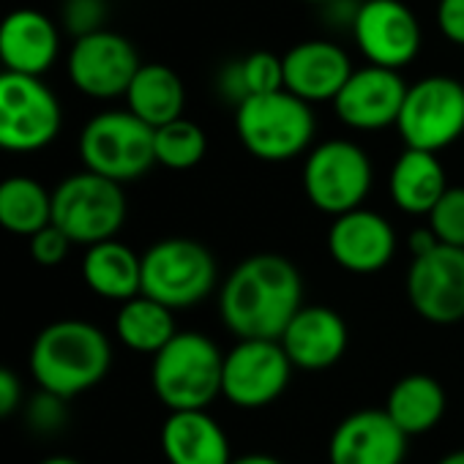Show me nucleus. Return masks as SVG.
<instances>
[{
  "label": "nucleus",
  "mask_w": 464,
  "mask_h": 464,
  "mask_svg": "<svg viewBox=\"0 0 464 464\" xmlns=\"http://www.w3.org/2000/svg\"><path fill=\"white\" fill-rule=\"evenodd\" d=\"M304 306V279L282 255H255L229 271L218 295V314L238 339L279 342Z\"/></svg>",
  "instance_id": "f257e3e1"
},
{
  "label": "nucleus",
  "mask_w": 464,
  "mask_h": 464,
  "mask_svg": "<svg viewBox=\"0 0 464 464\" xmlns=\"http://www.w3.org/2000/svg\"><path fill=\"white\" fill-rule=\"evenodd\" d=\"M28 363L39 388L66 401L107 377L112 347L104 331L93 323L58 320L39 331Z\"/></svg>",
  "instance_id": "f03ea898"
},
{
  "label": "nucleus",
  "mask_w": 464,
  "mask_h": 464,
  "mask_svg": "<svg viewBox=\"0 0 464 464\" xmlns=\"http://www.w3.org/2000/svg\"><path fill=\"white\" fill-rule=\"evenodd\" d=\"M224 355L197 331H178L175 339L153 355L150 382L153 393L169 412L205 410L221 396Z\"/></svg>",
  "instance_id": "7ed1b4c3"
},
{
  "label": "nucleus",
  "mask_w": 464,
  "mask_h": 464,
  "mask_svg": "<svg viewBox=\"0 0 464 464\" xmlns=\"http://www.w3.org/2000/svg\"><path fill=\"white\" fill-rule=\"evenodd\" d=\"M236 131L255 159L282 164L309 150L317 134V118L312 104L279 91L246 99L236 110Z\"/></svg>",
  "instance_id": "20e7f679"
},
{
  "label": "nucleus",
  "mask_w": 464,
  "mask_h": 464,
  "mask_svg": "<svg viewBox=\"0 0 464 464\" xmlns=\"http://www.w3.org/2000/svg\"><path fill=\"white\" fill-rule=\"evenodd\" d=\"M126 221L123 186L96 172H74L53 191V224L72 244L96 246L115 241Z\"/></svg>",
  "instance_id": "39448f33"
},
{
  "label": "nucleus",
  "mask_w": 464,
  "mask_h": 464,
  "mask_svg": "<svg viewBox=\"0 0 464 464\" xmlns=\"http://www.w3.org/2000/svg\"><path fill=\"white\" fill-rule=\"evenodd\" d=\"M216 260L194 238H164L142 255V295L167 309H191L216 287Z\"/></svg>",
  "instance_id": "423d86ee"
},
{
  "label": "nucleus",
  "mask_w": 464,
  "mask_h": 464,
  "mask_svg": "<svg viewBox=\"0 0 464 464\" xmlns=\"http://www.w3.org/2000/svg\"><path fill=\"white\" fill-rule=\"evenodd\" d=\"M80 156L88 172L123 186L156 164L153 129L129 110L99 112L80 134Z\"/></svg>",
  "instance_id": "0eeeda50"
},
{
  "label": "nucleus",
  "mask_w": 464,
  "mask_h": 464,
  "mask_svg": "<svg viewBox=\"0 0 464 464\" xmlns=\"http://www.w3.org/2000/svg\"><path fill=\"white\" fill-rule=\"evenodd\" d=\"M407 148L440 153L464 134V82L448 74H431L407 85L396 121Z\"/></svg>",
  "instance_id": "6e6552de"
},
{
  "label": "nucleus",
  "mask_w": 464,
  "mask_h": 464,
  "mask_svg": "<svg viewBox=\"0 0 464 464\" xmlns=\"http://www.w3.org/2000/svg\"><path fill=\"white\" fill-rule=\"evenodd\" d=\"M369 188L372 161L353 140H325L309 150L304 161V191L317 210L334 218L358 210Z\"/></svg>",
  "instance_id": "1a4fd4ad"
},
{
  "label": "nucleus",
  "mask_w": 464,
  "mask_h": 464,
  "mask_svg": "<svg viewBox=\"0 0 464 464\" xmlns=\"http://www.w3.org/2000/svg\"><path fill=\"white\" fill-rule=\"evenodd\" d=\"M61 102L42 77L0 72V150H42L61 134Z\"/></svg>",
  "instance_id": "9d476101"
},
{
  "label": "nucleus",
  "mask_w": 464,
  "mask_h": 464,
  "mask_svg": "<svg viewBox=\"0 0 464 464\" xmlns=\"http://www.w3.org/2000/svg\"><path fill=\"white\" fill-rule=\"evenodd\" d=\"M293 363L279 342L238 339L224 353L221 396L241 410H260L274 404L290 385Z\"/></svg>",
  "instance_id": "9b49d317"
},
{
  "label": "nucleus",
  "mask_w": 464,
  "mask_h": 464,
  "mask_svg": "<svg viewBox=\"0 0 464 464\" xmlns=\"http://www.w3.org/2000/svg\"><path fill=\"white\" fill-rule=\"evenodd\" d=\"M350 34L369 66L391 72L410 66L423 47L420 23L401 0H363Z\"/></svg>",
  "instance_id": "f8f14e48"
},
{
  "label": "nucleus",
  "mask_w": 464,
  "mask_h": 464,
  "mask_svg": "<svg viewBox=\"0 0 464 464\" xmlns=\"http://www.w3.org/2000/svg\"><path fill=\"white\" fill-rule=\"evenodd\" d=\"M140 66L142 63L134 44L126 36L107 28L85 39H77L66 58V74L72 85L82 96L102 102L126 96Z\"/></svg>",
  "instance_id": "ddd939ff"
},
{
  "label": "nucleus",
  "mask_w": 464,
  "mask_h": 464,
  "mask_svg": "<svg viewBox=\"0 0 464 464\" xmlns=\"http://www.w3.org/2000/svg\"><path fill=\"white\" fill-rule=\"evenodd\" d=\"M407 298L418 317L431 325L464 320V249L437 246L415 257L407 271Z\"/></svg>",
  "instance_id": "4468645a"
},
{
  "label": "nucleus",
  "mask_w": 464,
  "mask_h": 464,
  "mask_svg": "<svg viewBox=\"0 0 464 464\" xmlns=\"http://www.w3.org/2000/svg\"><path fill=\"white\" fill-rule=\"evenodd\" d=\"M407 96V82L399 72L363 66L350 74L339 96L334 99L336 118L353 131H382L396 126L401 104Z\"/></svg>",
  "instance_id": "2eb2a0df"
},
{
  "label": "nucleus",
  "mask_w": 464,
  "mask_h": 464,
  "mask_svg": "<svg viewBox=\"0 0 464 464\" xmlns=\"http://www.w3.org/2000/svg\"><path fill=\"white\" fill-rule=\"evenodd\" d=\"M328 252L342 271L369 276L393 260L396 232L382 213L358 208L334 218L328 229Z\"/></svg>",
  "instance_id": "dca6fc26"
},
{
  "label": "nucleus",
  "mask_w": 464,
  "mask_h": 464,
  "mask_svg": "<svg viewBox=\"0 0 464 464\" xmlns=\"http://www.w3.org/2000/svg\"><path fill=\"white\" fill-rule=\"evenodd\" d=\"M282 66L285 91L306 104H334V99L355 72L347 50L331 39H309L290 47L282 55Z\"/></svg>",
  "instance_id": "f3484780"
},
{
  "label": "nucleus",
  "mask_w": 464,
  "mask_h": 464,
  "mask_svg": "<svg viewBox=\"0 0 464 464\" xmlns=\"http://www.w3.org/2000/svg\"><path fill=\"white\" fill-rule=\"evenodd\" d=\"M407 434L385 410H355L334 429L328 440L331 464H401Z\"/></svg>",
  "instance_id": "a211bd4d"
},
{
  "label": "nucleus",
  "mask_w": 464,
  "mask_h": 464,
  "mask_svg": "<svg viewBox=\"0 0 464 464\" xmlns=\"http://www.w3.org/2000/svg\"><path fill=\"white\" fill-rule=\"evenodd\" d=\"M61 53V28L39 9H14L0 20V63L4 72L42 77Z\"/></svg>",
  "instance_id": "6ab92c4d"
},
{
  "label": "nucleus",
  "mask_w": 464,
  "mask_h": 464,
  "mask_svg": "<svg viewBox=\"0 0 464 464\" xmlns=\"http://www.w3.org/2000/svg\"><path fill=\"white\" fill-rule=\"evenodd\" d=\"M279 344L285 347L293 366L306 372H323L342 361L350 344V331L344 317L331 306H301L282 334Z\"/></svg>",
  "instance_id": "aec40b11"
},
{
  "label": "nucleus",
  "mask_w": 464,
  "mask_h": 464,
  "mask_svg": "<svg viewBox=\"0 0 464 464\" xmlns=\"http://www.w3.org/2000/svg\"><path fill=\"white\" fill-rule=\"evenodd\" d=\"M161 450L169 464H229L227 431L205 410L169 412L161 426Z\"/></svg>",
  "instance_id": "412c9836"
},
{
  "label": "nucleus",
  "mask_w": 464,
  "mask_h": 464,
  "mask_svg": "<svg viewBox=\"0 0 464 464\" xmlns=\"http://www.w3.org/2000/svg\"><path fill=\"white\" fill-rule=\"evenodd\" d=\"M388 191L401 213L429 216L440 197L448 191L445 167L440 164L437 153L404 148V153L391 167Z\"/></svg>",
  "instance_id": "4be33fe9"
},
{
  "label": "nucleus",
  "mask_w": 464,
  "mask_h": 464,
  "mask_svg": "<svg viewBox=\"0 0 464 464\" xmlns=\"http://www.w3.org/2000/svg\"><path fill=\"white\" fill-rule=\"evenodd\" d=\"M126 110L150 129H161L183 118L186 88L178 72L164 63H142L126 91Z\"/></svg>",
  "instance_id": "5701e85b"
},
{
  "label": "nucleus",
  "mask_w": 464,
  "mask_h": 464,
  "mask_svg": "<svg viewBox=\"0 0 464 464\" xmlns=\"http://www.w3.org/2000/svg\"><path fill=\"white\" fill-rule=\"evenodd\" d=\"M82 279L91 293L126 304L142 295V257L121 241L88 246L82 257Z\"/></svg>",
  "instance_id": "b1692460"
},
{
  "label": "nucleus",
  "mask_w": 464,
  "mask_h": 464,
  "mask_svg": "<svg viewBox=\"0 0 464 464\" xmlns=\"http://www.w3.org/2000/svg\"><path fill=\"white\" fill-rule=\"evenodd\" d=\"M445 404H448L445 388L431 374L415 372V374L401 377L388 391L382 410L407 437H412V434L431 431L442 420Z\"/></svg>",
  "instance_id": "393cba45"
},
{
  "label": "nucleus",
  "mask_w": 464,
  "mask_h": 464,
  "mask_svg": "<svg viewBox=\"0 0 464 464\" xmlns=\"http://www.w3.org/2000/svg\"><path fill=\"white\" fill-rule=\"evenodd\" d=\"M53 224V194L28 175L0 180V227L23 238H34Z\"/></svg>",
  "instance_id": "a878e982"
},
{
  "label": "nucleus",
  "mask_w": 464,
  "mask_h": 464,
  "mask_svg": "<svg viewBox=\"0 0 464 464\" xmlns=\"http://www.w3.org/2000/svg\"><path fill=\"white\" fill-rule=\"evenodd\" d=\"M115 331H118V339L129 350L148 353V355H156L159 350H164L178 334L172 309L161 306L159 301L148 295H137L121 306L115 317Z\"/></svg>",
  "instance_id": "bb28decb"
},
{
  "label": "nucleus",
  "mask_w": 464,
  "mask_h": 464,
  "mask_svg": "<svg viewBox=\"0 0 464 464\" xmlns=\"http://www.w3.org/2000/svg\"><path fill=\"white\" fill-rule=\"evenodd\" d=\"M153 153H156V164L183 172L205 159L208 137L194 121L178 118L161 129H153Z\"/></svg>",
  "instance_id": "cd10ccee"
},
{
  "label": "nucleus",
  "mask_w": 464,
  "mask_h": 464,
  "mask_svg": "<svg viewBox=\"0 0 464 464\" xmlns=\"http://www.w3.org/2000/svg\"><path fill=\"white\" fill-rule=\"evenodd\" d=\"M429 229L442 246L464 249V186H448L429 213Z\"/></svg>",
  "instance_id": "c85d7f7f"
},
{
  "label": "nucleus",
  "mask_w": 464,
  "mask_h": 464,
  "mask_svg": "<svg viewBox=\"0 0 464 464\" xmlns=\"http://www.w3.org/2000/svg\"><path fill=\"white\" fill-rule=\"evenodd\" d=\"M241 63H244V77H246V85H249V99L285 91L282 55H274L268 50H257V53L241 58Z\"/></svg>",
  "instance_id": "c756f323"
},
{
  "label": "nucleus",
  "mask_w": 464,
  "mask_h": 464,
  "mask_svg": "<svg viewBox=\"0 0 464 464\" xmlns=\"http://www.w3.org/2000/svg\"><path fill=\"white\" fill-rule=\"evenodd\" d=\"M104 20H107V0H63L61 6V28L74 42L104 31Z\"/></svg>",
  "instance_id": "7c9ffc66"
},
{
  "label": "nucleus",
  "mask_w": 464,
  "mask_h": 464,
  "mask_svg": "<svg viewBox=\"0 0 464 464\" xmlns=\"http://www.w3.org/2000/svg\"><path fill=\"white\" fill-rule=\"evenodd\" d=\"M72 246H74V244L63 236V232H61L55 224H50V227L39 229L34 238H28L31 257H34L39 266H44V268H55V266H61V263L69 257V249H72Z\"/></svg>",
  "instance_id": "2f4dec72"
},
{
  "label": "nucleus",
  "mask_w": 464,
  "mask_h": 464,
  "mask_svg": "<svg viewBox=\"0 0 464 464\" xmlns=\"http://www.w3.org/2000/svg\"><path fill=\"white\" fill-rule=\"evenodd\" d=\"M216 93H218L227 104L236 107V110L249 99V85H246V77H244V63H241V58H238V61H229V63H224V66L218 69V74H216Z\"/></svg>",
  "instance_id": "473e14b6"
},
{
  "label": "nucleus",
  "mask_w": 464,
  "mask_h": 464,
  "mask_svg": "<svg viewBox=\"0 0 464 464\" xmlns=\"http://www.w3.org/2000/svg\"><path fill=\"white\" fill-rule=\"evenodd\" d=\"M434 17L442 39L464 47V0H437Z\"/></svg>",
  "instance_id": "72a5a7b5"
},
{
  "label": "nucleus",
  "mask_w": 464,
  "mask_h": 464,
  "mask_svg": "<svg viewBox=\"0 0 464 464\" xmlns=\"http://www.w3.org/2000/svg\"><path fill=\"white\" fill-rule=\"evenodd\" d=\"M363 0H328L323 4V23L334 31H353Z\"/></svg>",
  "instance_id": "f704fd0d"
},
{
  "label": "nucleus",
  "mask_w": 464,
  "mask_h": 464,
  "mask_svg": "<svg viewBox=\"0 0 464 464\" xmlns=\"http://www.w3.org/2000/svg\"><path fill=\"white\" fill-rule=\"evenodd\" d=\"M23 401V385H20V377L6 369V366H0V420L9 418Z\"/></svg>",
  "instance_id": "c9c22d12"
},
{
  "label": "nucleus",
  "mask_w": 464,
  "mask_h": 464,
  "mask_svg": "<svg viewBox=\"0 0 464 464\" xmlns=\"http://www.w3.org/2000/svg\"><path fill=\"white\" fill-rule=\"evenodd\" d=\"M440 246V241H437V236L434 232L426 227V229H415L412 236H410V252H412V260L415 257H423V255H429V252H434Z\"/></svg>",
  "instance_id": "e433bc0d"
},
{
  "label": "nucleus",
  "mask_w": 464,
  "mask_h": 464,
  "mask_svg": "<svg viewBox=\"0 0 464 464\" xmlns=\"http://www.w3.org/2000/svg\"><path fill=\"white\" fill-rule=\"evenodd\" d=\"M229 464H282V461L276 456H268V453H246V456L232 459Z\"/></svg>",
  "instance_id": "4c0bfd02"
},
{
  "label": "nucleus",
  "mask_w": 464,
  "mask_h": 464,
  "mask_svg": "<svg viewBox=\"0 0 464 464\" xmlns=\"http://www.w3.org/2000/svg\"><path fill=\"white\" fill-rule=\"evenodd\" d=\"M437 464H464V450H453V453L442 456Z\"/></svg>",
  "instance_id": "58836bf2"
},
{
  "label": "nucleus",
  "mask_w": 464,
  "mask_h": 464,
  "mask_svg": "<svg viewBox=\"0 0 464 464\" xmlns=\"http://www.w3.org/2000/svg\"><path fill=\"white\" fill-rule=\"evenodd\" d=\"M42 464H80V461L72 459V456H50V459H44Z\"/></svg>",
  "instance_id": "ea45409f"
},
{
  "label": "nucleus",
  "mask_w": 464,
  "mask_h": 464,
  "mask_svg": "<svg viewBox=\"0 0 464 464\" xmlns=\"http://www.w3.org/2000/svg\"><path fill=\"white\" fill-rule=\"evenodd\" d=\"M306 4H317V6H323V4H328V0H306Z\"/></svg>",
  "instance_id": "a19ab883"
}]
</instances>
